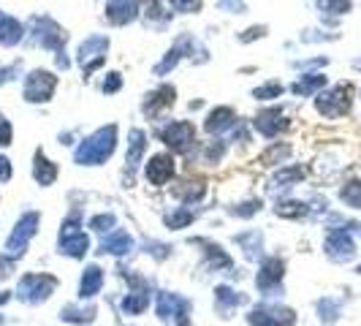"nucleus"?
Here are the masks:
<instances>
[{
    "label": "nucleus",
    "mask_w": 361,
    "mask_h": 326,
    "mask_svg": "<svg viewBox=\"0 0 361 326\" xmlns=\"http://www.w3.org/2000/svg\"><path fill=\"white\" fill-rule=\"evenodd\" d=\"M6 299H8V294H0V305H3V302H6Z\"/></svg>",
    "instance_id": "nucleus-52"
},
{
    "label": "nucleus",
    "mask_w": 361,
    "mask_h": 326,
    "mask_svg": "<svg viewBox=\"0 0 361 326\" xmlns=\"http://www.w3.org/2000/svg\"><path fill=\"white\" fill-rule=\"evenodd\" d=\"M174 96H177V90L171 87V84H163L158 87L155 93H150L147 96V101H144V115H161L163 109H171L174 106Z\"/></svg>",
    "instance_id": "nucleus-17"
},
{
    "label": "nucleus",
    "mask_w": 361,
    "mask_h": 326,
    "mask_svg": "<svg viewBox=\"0 0 361 326\" xmlns=\"http://www.w3.org/2000/svg\"><path fill=\"white\" fill-rule=\"evenodd\" d=\"M180 55H182V49H177V46H174V49H171V52L166 55V60H163L161 65L155 68V71H158V74H166L169 68H174V65H177V60H180Z\"/></svg>",
    "instance_id": "nucleus-43"
},
{
    "label": "nucleus",
    "mask_w": 361,
    "mask_h": 326,
    "mask_svg": "<svg viewBox=\"0 0 361 326\" xmlns=\"http://www.w3.org/2000/svg\"><path fill=\"white\" fill-rule=\"evenodd\" d=\"M350 98H353V87L350 84H337V87L326 90L315 98V109L321 112L323 117L337 120V117L350 112Z\"/></svg>",
    "instance_id": "nucleus-2"
},
{
    "label": "nucleus",
    "mask_w": 361,
    "mask_h": 326,
    "mask_svg": "<svg viewBox=\"0 0 361 326\" xmlns=\"http://www.w3.org/2000/svg\"><path fill=\"white\" fill-rule=\"evenodd\" d=\"M114 226V215H96L93 221H90V228L93 231H106V228H112Z\"/></svg>",
    "instance_id": "nucleus-42"
},
{
    "label": "nucleus",
    "mask_w": 361,
    "mask_h": 326,
    "mask_svg": "<svg viewBox=\"0 0 361 326\" xmlns=\"http://www.w3.org/2000/svg\"><path fill=\"white\" fill-rule=\"evenodd\" d=\"M11 272H14V261L6 259V256H0V278H8Z\"/></svg>",
    "instance_id": "nucleus-48"
},
{
    "label": "nucleus",
    "mask_w": 361,
    "mask_h": 326,
    "mask_svg": "<svg viewBox=\"0 0 361 326\" xmlns=\"http://www.w3.org/2000/svg\"><path fill=\"white\" fill-rule=\"evenodd\" d=\"M318 313H321L323 324H334V321L340 318V302H334V299H321V302H318Z\"/></svg>",
    "instance_id": "nucleus-36"
},
{
    "label": "nucleus",
    "mask_w": 361,
    "mask_h": 326,
    "mask_svg": "<svg viewBox=\"0 0 361 326\" xmlns=\"http://www.w3.org/2000/svg\"><path fill=\"white\" fill-rule=\"evenodd\" d=\"M340 199L348 207H353V209H361V183H348L342 185L340 190Z\"/></svg>",
    "instance_id": "nucleus-33"
},
{
    "label": "nucleus",
    "mask_w": 361,
    "mask_h": 326,
    "mask_svg": "<svg viewBox=\"0 0 361 326\" xmlns=\"http://www.w3.org/2000/svg\"><path fill=\"white\" fill-rule=\"evenodd\" d=\"M131 250H133V240H131V234H125V231H112V234L100 242V253L125 256V253H131Z\"/></svg>",
    "instance_id": "nucleus-18"
},
{
    "label": "nucleus",
    "mask_w": 361,
    "mask_h": 326,
    "mask_svg": "<svg viewBox=\"0 0 361 326\" xmlns=\"http://www.w3.org/2000/svg\"><path fill=\"white\" fill-rule=\"evenodd\" d=\"M180 326H188V318H185V321H180Z\"/></svg>",
    "instance_id": "nucleus-53"
},
{
    "label": "nucleus",
    "mask_w": 361,
    "mask_h": 326,
    "mask_svg": "<svg viewBox=\"0 0 361 326\" xmlns=\"http://www.w3.org/2000/svg\"><path fill=\"white\" fill-rule=\"evenodd\" d=\"M25 36V27L14 17H0V44L3 46H14Z\"/></svg>",
    "instance_id": "nucleus-21"
},
{
    "label": "nucleus",
    "mask_w": 361,
    "mask_h": 326,
    "mask_svg": "<svg viewBox=\"0 0 361 326\" xmlns=\"http://www.w3.org/2000/svg\"><path fill=\"white\" fill-rule=\"evenodd\" d=\"M171 174H174V158L171 155H166V152H161V155H152L150 158V163H147V180L152 185H166L169 180H171Z\"/></svg>",
    "instance_id": "nucleus-14"
},
{
    "label": "nucleus",
    "mask_w": 361,
    "mask_h": 326,
    "mask_svg": "<svg viewBox=\"0 0 361 326\" xmlns=\"http://www.w3.org/2000/svg\"><path fill=\"white\" fill-rule=\"evenodd\" d=\"M144 150H147V136H144V131H131V142H128V155H125V163H128V169H136L141 163V155H144Z\"/></svg>",
    "instance_id": "nucleus-22"
},
{
    "label": "nucleus",
    "mask_w": 361,
    "mask_h": 326,
    "mask_svg": "<svg viewBox=\"0 0 361 326\" xmlns=\"http://www.w3.org/2000/svg\"><path fill=\"white\" fill-rule=\"evenodd\" d=\"M136 0H106V20L112 25H128L136 20Z\"/></svg>",
    "instance_id": "nucleus-16"
},
{
    "label": "nucleus",
    "mask_w": 361,
    "mask_h": 326,
    "mask_svg": "<svg viewBox=\"0 0 361 326\" xmlns=\"http://www.w3.org/2000/svg\"><path fill=\"white\" fill-rule=\"evenodd\" d=\"M141 14H144L147 25H150V22L166 25V22L171 20V14H169V11H163V6L158 3V0H144V3H141Z\"/></svg>",
    "instance_id": "nucleus-27"
},
{
    "label": "nucleus",
    "mask_w": 361,
    "mask_h": 326,
    "mask_svg": "<svg viewBox=\"0 0 361 326\" xmlns=\"http://www.w3.org/2000/svg\"><path fill=\"white\" fill-rule=\"evenodd\" d=\"M206 247V256H209V264L215 266V272L218 269H231V259L223 253V247L221 244H212V242H199Z\"/></svg>",
    "instance_id": "nucleus-31"
},
{
    "label": "nucleus",
    "mask_w": 361,
    "mask_h": 326,
    "mask_svg": "<svg viewBox=\"0 0 361 326\" xmlns=\"http://www.w3.org/2000/svg\"><path fill=\"white\" fill-rule=\"evenodd\" d=\"M285 128H288V120L282 117L280 109H266V112H258V117H256V131L266 139L277 136Z\"/></svg>",
    "instance_id": "nucleus-15"
},
{
    "label": "nucleus",
    "mask_w": 361,
    "mask_h": 326,
    "mask_svg": "<svg viewBox=\"0 0 361 326\" xmlns=\"http://www.w3.org/2000/svg\"><path fill=\"white\" fill-rule=\"evenodd\" d=\"M8 177H11V163L0 155V183H6Z\"/></svg>",
    "instance_id": "nucleus-49"
},
{
    "label": "nucleus",
    "mask_w": 361,
    "mask_h": 326,
    "mask_svg": "<svg viewBox=\"0 0 361 326\" xmlns=\"http://www.w3.org/2000/svg\"><path fill=\"white\" fill-rule=\"evenodd\" d=\"M253 96H256L258 101L280 98V96H282V84H280V82H269V84H263V87H256V90H253Z\"/></svg>",
    "instance_id": "nucleus-37"
},
{
    "label": "nucleus",
    "mask_w": 361,
    "mask_h": 326,
    "mask_svg": "<svg viewBox=\"0 0 361 326\" xmlns=\"http://www.w3.org/2000/svg\"><path fill=\"white\" fill-rule=\"evenodd\" d=\"M321 87H326V77H323V74H310V77H301L291 90H294L296 96H313V93H318Z\"/></svg>",
    "instance_id": "nucleus-25"
},
{
    "label": "nucleus",
    "mask_w": 361,
    "mask_h": 326,
    "mask_svg": "<svg viewBox=\"0 0 361 326\" xmlns=\"http://www.w3.org/2000/svg\"><path fill=\"white\" fill-rule=\"evenodd\" d=\"M321 11H332V14H345L350 8V0H318Z\"/></svg>",
    "instance_id": "nucleus-39"
},
{
    "label": "nucleus",
    "mask_w": 361,
    "mask_h": 326,
    "mask_svg": "<svg viewBox=\"0 0 361 326\" xmlns=\"http://www.w3.org/2000/svg\"><path fill=\"white\" fill-rule=\"evenodd\" d=\"M100 285H103V272L98 266H87L79 280V296L81 299H93L100 291Z\"/></svg>",
    "instance_id": "nucleus-19"
},
{
    "label": "nucleus",
    "mask_w": 361,
    "mask_h": 326,
    "mask_svg": "<svg viewBox=\"0 0 361 326\" xmlns=\"http://www.w3.org/2000/svg\"><path fill=\"white\" fill-rule=\"evenodd\" d=\"M282 275H285V264H282L280 259H269V261H263L261 272H258V278H256V283H258L261 291L272 294V291L280 288Z\"/></svg>",
    "instance_id": "nucleus-13"
},
{
    "label": "nucleus",
    "mask_w": 361,
    "mask_h": 326,
    "mask_svg": "<svg viewBox=\"0 0 361 326\" xmlns=\"http://www.w3.org/2000/svg\"><path fill=\"white\" fill-rule=\"evenodd\" d=\"M218 3H221V8H225V11H237V14L244 11V3L242 0H218Z\"/></svg>",
    "instance_id": "nucleus-47"
},
{
    "label": "nucleus",
    "mask_w": 361,
    "mask_h": 326,
    "mask_svg": "<svg viewBox=\"0 0 361 326\" xmlns=\"http://www.w3.org/2000/svg\"><path fill=\"white\" fill-rule=\"evenodd\" d=\"M174 193H177L180 199H185V202H193V199H201V196H204V183H201V180H196V183H182L174 188Z\"/></svg>",
    "instance_id": "nucleus-34"
},
{
    "label": "nucleus",
    "mask_w": 361,
    "mask_h": 326,
    "mask_svg": "<svg viewBox=\"0 0 361 326\" xmlns=\"http://www.w3.org/2000/svg\"><path fill=\"white\" fill-rule=\"evenodd\" d=\"M30 27L36 33V41H39L41 46H46V49H60L63 44H65L63 27L55 20H49V17H33Z\"/></svg>",
    "instance_id": "nucleus-10"
},
{
    "label": "nucleus",
    "mask_w": 361,
    "mask_h": 326,
    "mask_svg": "<svg viewBox=\"0 0 361 326\" xmlns=\"http://www.w3.org/2000/svg\"><path fill=\"white\" fill-rule=\"evenodd\" d=\"M326 256L332 259V261H337V264H345V261H350L353 256H356V242H353V237L345 231V228H334L329 237H326Z\"/></svg>",
    "instance_id": "nucleus-8"
},
{
    "label": "nucleus",
    "mask_w": 361,
    "mask_h": 326,
    "mask_svg": "<svg viewBox=\"0 0 361 326\" xmlns=\"http://www.w3.org/2000/svg\"><path fill=\"white\" fill-rule=\"evenodd\" d=\"M247 321H250V326H294L296 324V313L291 307L258 305L250 310Z\"/></svg>",
    "instance_id": "nucleus-3"
},
{
    "label": "nucleus",
    "mask_w": 361,
    "mask_h": 326,
    "mask_svg": "<svg viewBox=\"0 0 361 326\" xmlns=\"http://www.w3.org/2000/svg\"><path fill=\"white\" fill-rule=\"evenodd\" d=\"M263 33H266V27H250V30H247V33L242 36V41H253V39H256V36L261 39Z\"/></svg>",
    "instance_id": "nucleus-50"
},
{
    "label": "nucleus",
    "mask_w": 361,
    "mask_h": 326,
    "mask_svg": "<svg viewBox=\"0 0 361 326\" xmlns=\"http://www.w3.org/2000/svg\"><path fill=\"white\" fill-rule=\"evenodd\" d=\"M6 144H11V125L0 117V147H6Z\"/></svg>",
    "instance_id": "nucleus-46"
},
{
    "label": "nucleus",
    "mask_w": 361,
    "mask_h": 326,
    "mask_svg": "<svg viewBox=\"0 0 361 326\" xmlns=\"http://www.w3.org/2000/svg\"><path fill=\"white\" fill-rule=\"evenodd\" d=\"M301 177H304V169L301 166H288V169H282V171H277L275 174V180H272V190L275 188H291L294 183H299Z\"/></svg>",
    "instance_id": "nucleus-28"
},
{
    "label": "nucleus",
    "mask_w": 361,
    "mask_h": 326,
    "mask_svg": "<svg viewBox=\"0 0 361 326\" xmlns=\"http://www.w3.org/2000/svg\"><path fill=\"white\" fill-rule=\"evenodd\" d=\"M288 155H291V147H288V144H275V147H269V150L263 152L258 161H261L263 166H275V163L285 161Z\"/></svg>",
    "instance_id": "nucleus-32"
},
{
    "label": "nucleus",
    "mask_w": 361,
    "mask_h": 326,
    "mask_svg": "<svg viewBox=\"0 0 361 326\" xmlns=\"http://www.w3.org/2000/svg\"><path fill=\"white\" fill-rule=\"evenodd\" d=\"M221 155H223V144H221V142H218V144L212 142L209 147H206V152H204V158H206L209 163L221 161Z\"/></svg>",
    "instance_id": "nucleus-45"
},
{
    "label": "nucleus",
    "mask_w": 361,
    "mask_h": 326,
    "mask_svg": "<svg viewBox=\"0 0 361 326\" xmlns=\"http://www.w3.org/2000/svg\"><path fill=\"white\" fill-rule=\"evenodd\" d=\"M58 87V77L49 74V71H33L27 79H25V101L30 103H44L52 98Z\"/></svg>",
    "instance_id": "nucleus-7"
},
{
    "label": "nucleus",
    "mask_w": 361,
    "mask_h": 326,
    "mask_svg": "<svg viewBox=\"0 0 361 326\" xmlns=\"http://www.w3.org/2000/svg\"><path fill=\"white\" fill-rule=\"evenodd\" d=\"M0 324H3V318H0Z\"/></svg>",
    "instance_id": "nucleus-55"
},
{
    "label": "nucleus",
    "mask_w": 361,
    "mask_h": 326,
    "mask_svg": "<svg viewBox=\"0 0 361 326\" xmlns=\"http://www.w3.org/2000/svg\"><path fill=\"white\" fill-rule=\"evenodd\" d=\"M122 87V77L120 74H109L106 79H103V93H117Z\"/></svg>",
    "instance_id": "nucleus-44"
},
{
    "label": "nucleus",
    "mask_w": 361,
    "mask_h": 326,
    "mask_svg": "<svg viewBox=\"0 0 361 326\" xmlns=\"http://www.w3.org/2000/svg\"><path fill=\"white\" fill-rule=\"evenodd\" d=\"M215 302L221 305L223 313H231L234 307L244 305V296L237 294V291H231L228 285H218V288H215Z\"/></svg>",
    "instance_id": "nucleus-24"
},
{
    "label": "nucleus",
    "mask_w": 361,
    "mask_h": 326,
    "mask_svg": "<svg viewBox=\"0 0 361 326\" xmlns=\"http://www.w3.org/2000/svg\"><path fill=\"white\" fill-rule=\"evenodd\" d=\"M60 318L68 321V324H90V321L96 318V307H84V310H81V307L68 305V307H63Z\"/></svg>",
    "instance_id": "nucleus-26"
},
{
    "label": "nucleus",
    "mask_w": 361,
    "mask_h": 326,
    "mask_svg": "<svg viewBox=\"0 0 361 326\" xmlns=\"http://www.w3.org/2000/svg\"><path fill=\"white\" fill-rule=\"evenodd\" d=\"M55 288H58V280L52 275H27V278H22L17 294H20V299L36 305V302L49 299L55 294Z\"/></svg>",
    "instance_id": "nucleus-4"
},
{
    "label": "nucleus",
    "mask_w": 361,
    "mask_h": 326,
    "mask_svg": "<svg viewBox=\"0 0 361 326\" xmlns=\"http://www.w3.org/2000/svg\"><path fill=\"white\" fill-rule=\"evenodd\" d=\"M114 147H117V128L114 125H106V128L96 131L93 136H87L77 147L74 161L79 163V166H98V163H103L114 152Z\"/></svg>",
    "instance_id": "nucleus-1"
},
{
    "label": "nucleus",
    "mask_w": 361,
    "mask_h": 326,
    "mask_svg": "<svg viewBox=\"0 0 361 326\" xmlns=\"http://www.w3.org/2000/svg\"><path fill=\"white\" fill-rule=\"evenodd\" d=\"M234 122H237L234 109L221 106V109H215V112L206 117V131H209V133H221V131H225V128H231Z\"/></svg>",
    "instance_id": "nucleus-20"
},
{
    "label": "nucleus",
    "mask_w": 361,
    "mask_h": 326,
    "mask_svg": "<svg viewBox=\"0 0 361 326\" xmlns=\"http://www.w3.org/2000/svg\"><path fill=\"white\" fill-rule=\"evenodd\" d=\"M166 223L171 228H185L188 223H193V212L190 209H174V212L166 215Z\"/></svg>",
    "instance_id": "nucleus-38"
},
{
    "label": "nucleus",
    "mask_w": 361,
    "mask_h": 326,
    "mask_svg": "<svg viewBox=\"0 0 361 326\" xmlns=\"http://www.w3.org/2000/svg\"><path fill=\"white\" fill-rule=\"evenodd\" d=\"M36 231H39V212H27V215H22L20 223L14 226V234L8 237V242H6V250H8V256L11 259H17L25 253V247L27 242L36 237Z\"/></svg>",
    "instance_id": "nucleus-5"
},
{
    "label": "nucleus",
    "mask_w": 361,
    "mask_h": 326,
    "mask_svg": "<svg viewBox=\"0 0 361 326\" xmlns=\"http://www.w3.org/2000/svg\"><path fill=\"white\" fill-rule=\"evenodd\" d=\"M190 313V302L177 294H158V315L161 321H185Z\"/></svg>",
    "instance_id": "nucleus-12"
},
{
    "label": "nucleus",
    "mask_w": 361,
    "mask_h": 326,
    "mask_svg": "<svg viewBox=\"0 0 361 326\" xmlns=\"http://www.w3.org/2000/svg\"><path fill=\"white\" fill-rule=\"evenodd\" d=\"M275 212H277L280 218H304V215H307V207L301 202H277Z\"/></svg>",
    "instance_id": "nucleus-35"
},
{
    "label": "nucleus",
    "mask_w": 361,
    "mask_h": 326,
    "mask_svg": "<svg viewBox=\"0 0 361 326\" xmlns=\"http://www.w3.org/2000/svg\"><path fill=\"white\" fill-rule=\"evenodd\" d=\"M261 209V202H244V204H239V207H234L231 212L237 215V218H250V215H256Z\"/></svg>",
    "instance_id": "nucleus-41"
},
{
    "label": "nucleus",
    "mask_w": 361,
    "mask_h": 326,
    "mask_svg": "<svg viewBox=\"0 0 361 326\" xmlns=\"http://www.w3.org/2000/svg\"><path fill=\"white\" fill-rule=\"evenodd\" d=\"M14 71H17V68H0V82H6Z\"/></svg>",
    "instance_id": "nucleus-51"
},
{
    "label": "nucleus",
    "mask_w": 361,
    "mask_h": 326,
    "mask_svg": "<svg viewBox=\"0 0 361 326\" xmlns=\"http://www.w3.org/2000/svg\"><path fill=\"white\" fill-rule=\"evenodd\" d=\"M33 177H36L41 185H52L58 180V166L52 161H46L44 152H39V155H36V166H33Z\"/></svg>",
    "instance_id": "nucleus-23"
},
{
    "label": "nucleus",
    "mask_w": 361,
    "mask_h": 326,
    "mask_svg": "<svg viewBox=\"0 0 361 326\" xmlns=\"http://www.w3.org/2000/svg\"><path fill=\"white\" fill-rule=\"evenodd\" d=\"M106 49H109V39L106 36H90V39L81 41L79 46V63L84 68V74L96 71L103 58H106Z\"/></svg>",
    "instance_id": "nucleus-11"
},
{
    "label": "nucleus",
    "mask_w": 361,
    "mask_h": 326,
    "mask_svg": "<svg viewBox=\"0 0 361 326\" xmlns=\"http://www.w3.org/2000/svg\"><path fill=\"white\" fill-rule=\"evenodd\" d=\"M237 242L244 247V256H247L250 261H256V259L261 256V234H258V231H247V234H242V237H237Z\"/></svg>",
    "instance_id": "nucleus-30"
},
{
    "label": "nucleus",
    "mask_w": 361,
    "mask_h": 326,
    "mask_svg": "<svg viewBox=\"0 0 361 326\" xmlns=\"http://www.w3.org/2000/svg\"><path fill=\"white\" fill-rule=\"evenodd\" d=\"M87 247H90V240L84 237V231H79L77 215L68 218L60 228V253L71 256V259H81L87 253Z\"/></svg>",
    "instance_id": "nucleus-6"
},
{
    "label": "nucleus",
    "mask_w": 361,
    "mask_h": 326,
    "mask_svg": "<svg viewBox=\"0 0 361 326\" xmlns=\"http://www.w3.org/2000/svg\"><path fill=\"white\" fill-rule=\"evenodd\" d=\"M163 144H169L174 152H188L196 142V128L190 122H171L161 131Z\"/></svg>",
    "instance_id": "nucleus-9"
},
{
    "label": "nucleus",
    "mask_w": 361,
    "mask_h": 326,
    "mask_svg": "<svg viewBox=\"0 0 361 326\" xmlns=\"http://www.w3.org/2000/svg\"><path fill=\"white\" fill-rule=\"evenodd\" d=\"M359 275H361V266H359Z\"/></svg>",
    "instance_id": "nucleus-54"
},
{
    "label": "nucleus",
    "mask_w": 361,
    "mask_h": 326,
    "mask_svg": "<svg viewBox=\"0 0 361 326\" xmlns=\"http://www.w3.org/2000/svg\"><path fill=\"white\" fill-rule=\"evenodd\" d=\"M169 6L174 11H182V14H190V11H199L201 0H169Z\"/></svg>",
    "instance_id": "nucleus-40"
},
{
    "label": "nucleus",
    "mask_w": 361,
    "mask_h": 326,
    "mask_svg": "<svg viewBox=\"0 0 361 326\" xmlns=\"http://www.w3.org/2000/svg\"><path fill=\"white\" fill-rule=\"evenodd\" d=\"M150 305V294L147 291H136V294H128L125 299H122V310L128 313V315H139L144 313Z\"/></svg>",
    "instance_id": "nucleus-29"
}]
</instances>
